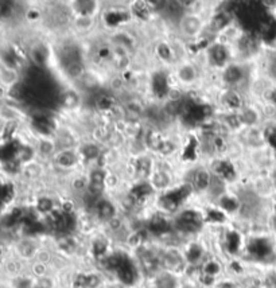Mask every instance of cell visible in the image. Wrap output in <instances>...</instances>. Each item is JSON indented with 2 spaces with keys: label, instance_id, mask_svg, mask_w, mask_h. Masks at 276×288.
<instances>
[]
</instances>
